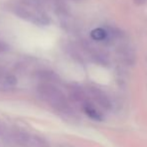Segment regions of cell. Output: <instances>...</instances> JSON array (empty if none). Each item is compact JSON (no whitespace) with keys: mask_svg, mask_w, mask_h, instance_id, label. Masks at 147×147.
Wrapping results in <instances>:
<instances>
[{"mask_svg":"<svg viewBox=\"0 0 147 147\" xmlns=\"http://www.w3.org/2000/svg\"><path fill=\"white\" fill-rule=\"evenodd\" d=\"M12 11L24 20H27L37 25H47L49 23V19L47 15L41 9L30 7L27 5H14L12 7Z\"/></svg>","mask_w":147,"mask_h":147,"instance_id":"cell-1","label":"cell"},{"mask_svg":"<svg viewBox=\"0 0 147 147\" xmlns=\"http://www.w3.org/2000/svg\"><path fill=\"white\" fill-rule=\"evenodd\" d=\"M16 84V79L13 75L6 74L2 68H0V88H10Z\"/></svg>","mask_w":147,"mask_h":147,"instance_id":"cell-2","label":"cell"},{"mask_svg":"<svg viewBox=\"0 0 147 147\" xmlns=\"http://www.w3.org/2000/svg\"><path fill=\"white\" fill-rule=\"evenodd\" d=\"M91 38L95 41H102L106 38L107 32L103 28H95L91 31Z\"/></svg>","mask_w":147,"mask_h":147,"instance_id":"cell-3","label":"cell"},{"mask_svg":"<svg viewBox=\"0 0 147 147\" xmlns=\"http://www.w3.org/2000/svg\"><path fill=\"white\" fill-rule=\"evenodd\" d=\"M84 111H85L86 114H87L90 118H92V119L98 120V121H100V120L102 119V116L100 115V113H99L97 110H95L94 108H92V107L86 106L85 108H84Z\"/></svg>","mask_w":147,"mask_h":147,"instance_id":"cell-4","label":"cell"},{"mask_svg":"<svg viewBox=\"0 0 147 147\" xmlns=\"http://www.w3.org/2000/svg\"><path fill=\"white\" fill-rule=\"evenodd\" d=\"M22 1H23V3H25V5L36 8V9L42 10V5H43L42 0H22Z\"/></svg>","mask_w":147,"mask_h":147,"instance_id":"cell-5","label":"cell"},{"mask_svg":"<svg viewBox=\"0 0 147 147\" xmlns=\"http://www.w3.org/2000/svg\"><path fill=\"white\" fill-rule=\"evenodd\" d=\"M8 49V46L6 43H4L3 41H0V53L4 52V51H6Z\"/></svg>","mask_w":147,"mask_h":147,"instance_id":"cell-6","label":"cell"},{"mask_svg":"<svg viewBox=\"0 0 147 147\" xmlns=\"http://www.w3.org/2000/svg\"><path fill=\"white\" fill-rule=\"evenodd\" d=\"M144 1H145V0H135V2L137 4H142V3H144Z\"/></svg>","mask_w":147,"mask_h":147,"instance_id":"cell-7","label":"cell"}]
</instances>
